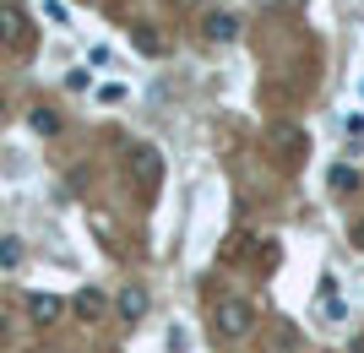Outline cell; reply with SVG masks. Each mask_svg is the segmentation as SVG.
<instances>
[{
	"label": "cell",
	"mask_w": 364,
	"mask_h": 353,
	"mask_svg": "<svg viewBox=\"0 0 364 353\" xmlns=\"http://www.w3.org/2000/svg\"><path fill=\"white\" fill-rule=\"evenodd\" d=\"M16 261H22V239L6 234V239H0V266H16Z\"/></svg>",
	"instance_id": "obj_9"
},
{
	"label": "cell",
	"mask_w": 364,
	"mask_h": 353,
	"mask_svg": "<svg viewBox=\"0 0 364 353\" xmlns=\"http://www.w3.org/2000/svg\"><path fill=\"white\" fill-rule=\"evenodd\" d=\"M6 337H11V321H6V315H0V342H6Z\"/></svg>",
	"instance_id": "obj_14"
},
{
	"label": "cell",
	"mask_w": 364,
	"mask_h": 353,
	"mask_svg": "<svg viewBox=\"0 0 364 353\" xmlns=\"http://www.w3.org/2000/svg\"><path fill=\"white\" fill-rule=\"evenodd\" d=\"M120 315L125 321H141V315H147V288H125L120 293Z\"/></svg>",
	"instance_id": "obj_5"
},
{
	"label": "cell",
	"mask_w": 364,
	"mask_h": 353,
	"mask_svg": "<svg viewBox=\"0 0 364 353\" xmlns=\"http://www.w3.org/2000/svg\"><path fill=\"white\" fill-rule=\"evenodd\" d=\"M332 185H337V190H353L359 180H353V169H348V163H337V169H332Z\"/></svg>",
	"instance_id": "obj_11"
},
{
	"label": "cell",
	"mask_w": 364,
	"mask_h": 353,
	"mask_svg": "<svg viewBox=\"0 0 364 353\" xmlns=\"http://www.w3.org/2000/svg\"><path fill=\"white\" fill-rule=\"evenodd\" d=\"M0 44H28V16L16 6H0Z\"/></svg>",
	"instance_id": "obj_2"
},
{
	"label": "cell",
	"mask_w": 364,
	"mask_h": 353,
	"mask_svg": "<svg viewBox=\"0 0 364 353\" xmlns=\"http://www.w3.org/2000/svg\"><path fill=\"white\" fill-rule=\"evenodd\" d=\"M104 305H109V299H104L98 288H82V293H76V315H82V321H98V315H104Z\"/></svg>",
	"instance_id": "obj_4"
},
{
	"label": "cell",
	"mask_w": 364,
	"mask_h": 353,
	"mask_svg": "<svg viewBox=\"0 0 364 353\" xmlns=\"http://www.w3.org/2000/svg\"><path fill=\"white\" fill-rule=\"evenodd\" d=\"M348 141H353V147L364 141V114H348Z\"/></svg>",
	"instance_id": "obj_13"
},
{
	"label": "cell",
	"mask_w": 364,
	"mask_h": 353,
	"mask_svg": "<svg viewBox=\"0 0 364 353\" xmlns=\"http://www.w3.org/2000/svg\"><path fill=\"white\" fill-rule=\"evenodd\" d=\"M256 326V310L245 305V299H228V305H218V332L223 337H245Z\"/></svg>",
	"instance_id": "obj_1"
},
{
	"label": "cell",
	"mask_w": 364,
	"mask_h": 353,
	"mask_svg": "<svg viewBox=\"0 0 364 353\" xmlns=\"http://www.w3.org/2000/svg\"><path fill=\"white\" fill-rule=\"evenodd\" d=\"M125 98H131L125 82H104V87H98V104H125Z\"/></svg>",
	"instance_id": "obj_8"
},
{
	"label": "cell",
	"mask_w": 364,
	"mask_h": 353,
	"mask_svg": "<svg viewBox=\"0 0 364 353\" xmlns=\"http://www.w3.org/2000/svg\"><path fill=\"white\" fill-rule=\"evenodd\" d=\"M136 44L147 49V55H158V33H152V28H136Z\"/></svg>",
	"instance_id": "obj_12"
},
{
	"label": "cell",
	"mask_w": 364,
	"mask_h": 353,
	"mask_svg": "<svg viewBox=\"0 0 364 353\" xmlns=\"http://www.w3.org/2000/svg\"><path fill=\"white\" fill-rule=\"evenodd\" d=\"M28 310H33V321H44V326H49V321H55V315H60L65 305L55 299V293H28Z\"/></svg>",
	"instance_id": "obj_3"
},
{
	"label": "cell",
	"mask_w": 364,
	"mask_h": 353,
	"mask_svg": "<svg viewBox=\"0 0 364 353\" xmlns=\"http://www.w3.org/2000/svg\"><path fill=\"white\" fill-rule=\"evenodd\" d=\"M131 169H136L141 180H158V174H164V163H158V153H152V147H136V153H131Z\"/></svg>",
	"instance_id": "obj_6"
},
{
	"label": "cell",
	"mask_w": 364,
	"mask_h": 353,
	"mask_svg": "<svg viewBox=\"0 0 364 353\" xmlns=\"http://www.w3.org/2000/svg\"><path fill=\"white\" fill-rule=\"evenodd\" d=\"M207 33H213V38H234V33H240V22H234V16H207Z\"/></svg>",
	"instance_id": "obj_7"
},
{
	"label": "cell",
	"mask_w": 364,
	"mask_h": 353,
	"mask_svg": "<svg viewBox=\"0 0 364 353\" xmlns=\"http://www.w3.org/2000/svg\"><path fill=\"white\" fill-rule=\"evenodd\" d=\"M33 131H44V136H49V131H60V120H55L49 109H33Z\"/></svg>",
	"instance_id": "obj_10"
},
{
	"label": "cell",
	"mask_w": 364,
	"mask_h": 353,
	"mask_svg": "<svg viewBox=\"0 0 364 353\" xmlns=\"http://www.w3.org/2000/svg\"><path fill=\"white\" fill-rule=\"evenodd\" d=\"M0 120H6V104H0Z\"/></svg>",
	"instance_id": "obj_15"
}]
</instances>
